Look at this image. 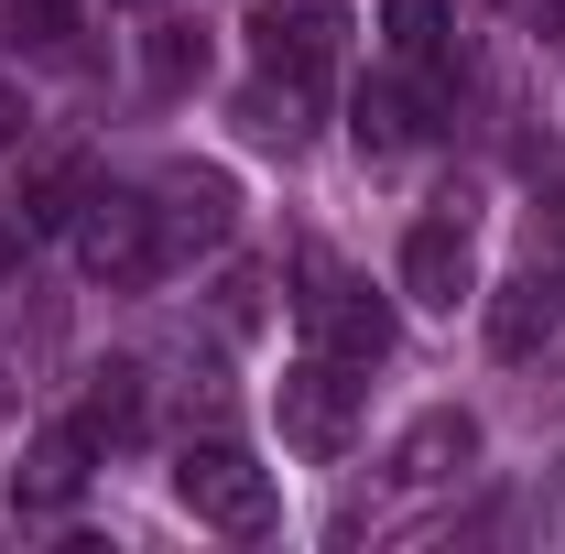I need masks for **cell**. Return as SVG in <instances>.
Instances as JSON below:
<instances>
[{"instance_id":"6da1fadb","label":"cell","mask_w":565,"mask_h":554,"mask_svg":"<svg viewBox=\"0 0 565 554\" xmlns=\"http://www.w3.org/2000/svg\"><path fill=\"white\" fill-rule=\"evenodd\" d=\"M338 0H273L262 22H250V44H262V87H250V131L262 141H305V109L327 98V76H338Z\"/></svg>"},{"instance_id":"7a4b0ae2","label":"cell","mask_w":565,"mask_h":554,"mask_svg":"<svg viewBox=\"0 0 565 554\" xmlns=\"http://www.w3.org/2000/svg\"><path fill=\"white\" fill-rule=\"evenodd\" d=\"M174 500H185L207 533H239V544L273 533V511H282V500H273V468H262L250 446H228V435H207V446L174 457Z\"/></svg>"},{"instance_id":"3957f363","label":"cell","mask_w":565,"mask_h":554,"mask_svg":"<svg viewBox=\"0 0 565 554\" xmlns=\"http://www.w3.org/2000/svg\"><path fill=\"white\" fill-rule=\"evenodd\" d=\"M76 262H87V283H109V294H141V283L163 273V207L131 196V185H87V207H76Z\"/></svg>"},{"instance_id":"277c9868","label":"cell","mask_w":565,"mask_h":554,"mask_svg":"<svg viewBox=\"0 0 565 554\" xmlns=\"http://www.w3.org/2000/svg\"><path fill=\"white\" fill-rule=\"evenodd\" d=\"M273 414H282V446H294V457H316V468H327V457H349V435H359V381H349V359H327V348H316V359H294V370L273 381Z\"/></svg>"},{"instance_id":"5b68a950","label":"cell","mask_w":565,"mask_h":554,"mask_svg":"<svg viewBox=\"0 0 565 554\" xmlns=\"http://www.w3.org/2000/svg\"><path fill=\"white\" fill-rule=\"evenodd\" d=\"M294 316H305V338L327 348V359H349V370L392 359V305H381L359 273H338V262H305V294H294Z\"/></svg>"},{"instance_id":"8992f818","label":"cell","mask_w":565,"mask_h":554,"mask_svg":"<svg viewBox=\"0 0 565 554\" xmlns=\"http://www.w3.org/2000/svg\"><path fill=\"white\" fill-rule=\"evenodd\" d=\"M403 294L435 305V316H457V305L479 294V239H468V217H424L414 239H403Z\"/></svg>"},{"instance_id":"52a82bcc","label":"cell","mask_w":565,"mask_h":554,"mask_svg":"<svg viewBox=\"0 0 565 554\" xmlns=\"http://www.w3.org/2000/svg\"><path fill=\"white\" fill-rule=\"evenodd\" d=\"M381 44L414 87H446L457 76V0H381Z\"/></svg>"},{"instance_id":"ba28073f","label":"cell","mask_w":565,"mask_h":554,"mask_svg":"<svg viewBox=\"0 0 565 554\" xmlns=\"http://www.w3.org/2000/svg\"><path fill=\"white\" fill-rule=\"evenodd\" d=\"M239 228V185L228 174H174L163 185V251H228Z\"/></svg>"},{"instance_id":"9c48e42d","label":"cell","mask_w":565,"mask_h":554,"mask_svg":"<svg viewBox=\"0 0 565 554\" xmlns=\"http://www.w3.org/2000/svg\"><path fill=\"white\" fill-rule=\"evenodd\" d=\"M555 327H565V273L533 262L522 283H500V305H490V348H500V359H533Z\"/></svg>"},{"instance_id":"30bf717a","label":"cell","mask_w":565,"mask_h":554,"mask_svg":"<svg viewBox=\"0 0 565 554\" xmlns=\"http://www.w3.org/2000/svg\"><path fill=\"white\" fill-rule=\"evenodd\" d=\"M87 457H98V435H87V424H44V435H33V457H22V511H66L76 489H87Z\"/></svg>"},{"instance_id":"8fae6325","label":"cell","mask_w":565,"mask_h":554,"mask_svg":"<svg viewBox=\"0 0 565 554\" xmlns=\"http://www.w3.org/2000/svg\"><path fill=\"white\" fill-rule=\"evenodd\" d=\"M87 152H44L33 174H22V196H11V217H22V239H44V228H76V207H87Z\"/></svg>"},{"instance_id":"7c38bea8","label":"cell","mask_w":565,"mask_h":554,"mask_svg":"<svg viewBox=\"0 0 565 554\" xmlns=\"http://www.w3.org/2000/svg\"><path fill=\"white\" fill-rule=\"evenodd\" d=\"M468 457H479V424H468L457 403H446V414H424L414 435L392 446V479H457Z\"/></svg>"},{"instance_id":"4fadbf2b","label":"cell","mask_w":565,"mask_h":554,"mask_svg":"<svg viewBox=\"0 0 565 554\" xmlns=\"http://www.w3.org/2000/svg\"><path fill=\"white\" fill-rule=\"evenodd\" d=\"M349 131H359V152H414V141H424V98H414V87H359Z\"/></svg>"},{"instance_id":"5bb4252c","label":"cell","mask_w":565,"mask_h":554,"mask_svg":"<svg viewBox=\"0 0 565 554\" xmlns=\"http://www.w3.org/2000/svg\"><path fill=\"white\" fill-rule=\"evenodd\" d=\"M76 424H87L98 446H120V435H141V370H131V359L87 370V403H76Z\"/></svg>"},{"instance_id":"9a60e30c","label":"cell","mask_w":565,"mask_h":554,"mask_svg":"<svg viewBox=\"0 0 565 554\" xmlns=\"http://www.w3.org/2000/svg\"><path fill=\"white\" fill-rule=\"evenodd\" d=\"M11 33H22V44H66V33H76V0H11Z\"/></svg>"},{"instance_id":"2e32d148","label":"cell","mask_w":565,"mask_h":554,"mask_svg":"<svg viewBox=\"0 0 565 554\" xmlns=\"http://www.w3.org/2000/svg\"><path fill=\"white\" fill-rule=\"evenodd\" d=\"M152 76H163V87H185V76H196V44H185V33H163V44H152Z\"/></svg>"},{"instance_id":"e0dca14e","label":"cell","mask_w":565,"mask_h":554,"mask_svg":"<svg viewBox=\"0 0 565 554\" xmlns=\"http://www.w3.org/2000/svg\"><path fill=\"white\" fill-rule=\"evenodd\" d=\"M22 120H33V109H22V87L0 76V141H22Z\"/></svg>"},{"instance_id":"ac0fdd59","label":"cell","mask_w":565,"mask_h":554,"mask_svg":"<svg viewBox=\"0 0 565 554\" xmlns=\"http://www.w3.org/2000/svg\"><path fill=\"white\" fill-rule=\"evenodd\" d=\"M11 262H22V217L0 207V273H11Z\"/></svg>"},{"instance_id":"d6986e66","label":"cell","mask_w":565,"mask_h":554,"mask_svg":"<svg viewBox=\"0 0 565 554\" xmlns=\"http://www.w3.org/2000/svg\"><path fill=\"white\" fill-rule=\"evenodd\" d=\"M120 11H152V0H120Z\"/></svg>"},{"instance_id":"ffe728a7","label":"cell","mask_w":565,"mask_h":554,"mask_svg":"<svg viewBox=\"0 0 565 554\" xmlns=\"http://www.w3.org/2000/svg\"><path fill=\"white\" fill-rule=\"evenodd\" d=\"M555 489H565V479H555Z\"/></svg>"}]
</instances>
